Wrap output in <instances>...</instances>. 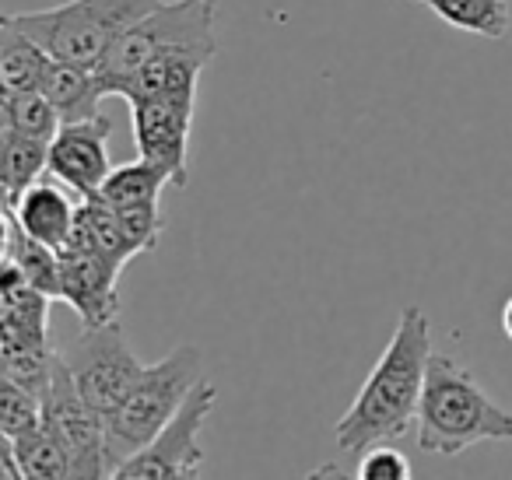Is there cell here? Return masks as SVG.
Returning a JSON list of instances; mask_svg holds the SVG:
<instances>
[{"instance_id": "1", "label": "cell", "mask_w": 512, "mask_h": 480, "mask_svg": "<svg viewBox=\"0 0 512 480\" xmlns=\"http://www.w3.org/2000/svg\"><path fill=\"white\" fill-rule=\"evenodd\" d=\"M428 358H432V333L428 316L418 305H407L397 319L386 351L372 365L369 379L362 382L355 403L337 421V449L358 456L372 445L393 442L407 435L418 421L421 389H425Z\"/></svg>"}, {"instance_id": "2", "label": "cell", "mask_w": 512, "mask_h": 480, "mask_svg": "<svg viewBox=\"0 0 512 480\" xmlns=\"http://www.w3.org/2000/svg\"><path fill=\"white\" fill-rule=\"evenodd\" d=\"M512 410L495 403L449 354L432 351L418 407V445L432 456H460L477 442H509Z\"/></svg>"}, {"instance_id": "3", "label": "cell", "mask_w": 512, "mask_h": 480, "mask_svg": "<svg viewBox=\"0 0 512 480\" xmlns=\"http://www.w3.org/2000/svg\"><path fill=\"white\" fill-rule=\"evenodd\" d=\"M214 25H218V0H162L141 22L130 25L113 43V50L95 64L102 92L123 99L134 74L165 50H197L218 57Z\"/></svg>"}, {"instance_id": "4", "label": "cell", "mask_w": 512, "mask_h": 480, "mask_svg": "<svg viewBox=\"0 0 512 480\" xmlns=\"http://www.w3.org/2000/svg\"><path fill=\"white\" fill-rule=\"evenodd\" d=\"M162 0H67L57 8L8 15L22 32H29L53 60H74V64L95 67L113 43L155 11Z\"/></svg>"}, {"instance_id": "5", "label": "cell", "mask_w": 512, "mask_h": 480, "mask_svg": "<svg viewBox=\"0 0 512 480\" xmlns=\"http://www.w3.org/2000/svg\"><path fill=\"white\" fill-rule=\"evenodd\" d=\"M200 379H204V354L193 344L176 347L169 358L155 361V365H144L127 400L109 417V442H113L120 463L141 452L176 417V410L183 407Z\"/></svg>"}, {"instance_id": "6", "label": "cell", "mask_w": 512, "mask_h": 480, "mask_svg": "<svg viewBox=\"0 0 512 480\" xmlns=\"http://www.w3.org/2000/svg\"><path fill=\"white\" fill-rule=\"evenodd\" d=\"M43 424L67 445L74 477H116L120 456L109 442V421L81 396L64 354L57 358L50 389L43 393Z\"/></svg>"}, {"instance_id": "7", "label": "cell", "mask_w": 512, "mask_h": 480, "mask_svg": "<svg viewBox=\"0 0 512 480\" xmlns=\"http://www.w3.org/2000/svg\"><path fill=\"white\" fill-rule=\"evenodd\" d=\"M64 361L71 368L74 382H78L81 396L106 421L120 410V403L127 400V393L144 372V365L123 337L120 319L102 326H85L78 340L64 351Z\"/></svg>"}, {"instance_id": "8", "label": "cell", "mask_w": 512, "mask_h": 480, "mask_svg": "<svg viewBox=\"0 0 512 480\" xmlns=\"http://www.w3.org/2000/svg\"><path fill=\"white\" fill-rule=\"evenodd\" d=\"M214 403H218V389L211 382L200 379L186 403L176 410L169 424L144 445L141 452L127 456L116 466L120 480H158V477H193L204 463V449H200V431H204L207 417H211Z\"/></svg>"}, {"instance_id": "9", "label": "cell", "mask_w": 512, "mask_h": 480, "mask_svg": "<svg viewBox=\"0 0 512 480\" xmlns=\"http://www.w3.org/2000/svg\"><path fill=\"white\" fill-rule=\"evenodd\" d=\"M123 263L85 242H67L60 249V298L81 316L85 326L113 323L120 316V281Z\"/></svg>"}, {"instance_id": "10", "label": "cell", "mask_w": 512, "mask_h": 480, "mask_svg": "<svg viewBox=\"0 0 512 480\" xmlns=\"http://www.w3.org/2000/svg\"><path fill=\"white\" fill-rule=\"evenodd\" d=\"M109 134H113V120L109 116L64 123L57 130V137L50 141L46 172L57 176L64 186H71L78 197H95L102 190V183L109 179V172H113Z\"/></svg>"}, {"instance_id": "11", "label": "cell", "mask_w": 512, "mask_h": 480, "mask_svg": "<svg viewBox=\"0 0 512 480\" xmlns=\"http://www.w3.org/2000/svg\"><path fill=\"white\" fill-rule=\"evenodd\" d=\"M193 113H197V106L176 99L130 102L137 155L169 172L172 186H186V155H190Z\"/></svg>"}, {"instance_id": "12", "label": "cell", "mask_w": 512, "mask_h": 480, "mask_svg": "<svg viewBox=\"0 0 512 480\" xmlns=\"http://www.w3.org/2000/svg\"><path fill=\"white\" fill-rule=\"evenodd\" d=\"M214 57L197 50H165L158 57H151L141 71L134 74V81L127 85L123 99L141 102V99H176L197 106V81L200 71L211 64Z\"/></svg>"}, {"instance_id": "13", "label": "cell", "mask_w": 512, "mask_h": 480, "mask_svg": "<svg viewBox=\"0 0 512 480\" xmlns=\"http://www.w3.org/2000/svg\"><path fill=\"white\" fill-rule=\"evenodd\" d=\"M39 92L53 102V109L60 113V123H78V120H95L99 102L106 99L102 81L95 74V67L74 64V60H53L46 81Z\"/></svg>"}, {"instance_id": "14", "label": "cell", "mask_w": 512, "mask_h": 480, "mask_svg": "<svg viewBox=\"0 0 512 480\" xmlns=\"http://www.w3.org/2000/svg\"><path fill=\"white\" fill-rule=\"evenodd\" d=\"M11 211H15L18 225H22L32 239L46 242V246H53V249L67 246V239H71V232H74V221H78V207H74L71 197L53 183L29 186L25 197L18 200Z\"/></svg>"}, {"instance_id": "15", "label": "cell", "mask_w": 512, "mask_h": 480, "mask_svg": "<svg viewBox=\"0 0 512 480\" xmlns=\"http://www.w3.org/2000/svg\"><path fill=\"white\" fill-rule=\"evenodd\" d=\"M50 64V53L29 32L18 29L11 18H4L0 25V85L4 92H39Z\"/></svg>"}, {"instance_id": "16", "label": "cell", "mask_w": 512, "mask_h": 480, "mask_svg": "<svg viewBox=\"0 0 512 480\" xmlns=\"http://www.w3.org/2000/svg\"><path fill=\"white\" fill-rule=\"evenodd\" d=\"M4 260H15L25 270L32 288L46 291L50 298H60V249L46 246V242L32 239L22 225H18L15 211L4 207Z\"/></svg>"}, {"instance_id": "17", "label": "cell", "mask_w": 512, "mask_h": 480, "mask_svg": "<svg viewBox=\"0 0 512 480\" xmlns=\"http://www.w3.org/2000/svg\"><path fill=\"white\" fill-rule=\"evenodd\" d=\"M50 162V144L36 137L0 130V183H4V207H15L29 186L39 183Z\"/></svg>"}, {"instance_id": "18", "label": "cell", "mask_w": 512, "mask_h": 480, "mask_svg": "<svg viewBox=\"0 0 512 480\" xmlns=\"http://www.w3.org/2000/svg\"><path fill=\"white\" fill-rule=\"evenodd\" d=\"M57 358L60 354L53 351L50 340L0 333V375L18 382V386L32 389L36 396H43L46 389H50Z\"/></svg>"}, {"instance_id": "19", "label": "cell", "mask_w": 512, "mask_h": 480, "mask_svg": "<svg viewBox=\"0 0 512 480\" xmlns=\"http://www.w3.org/2000/svg\"><path fill=\"white\" fill-rule=\"evenodd\" d=\"M165 186H172L169 172L158 169L148 158H137L130 165H116L95 197H102L109 207H141V204H158Z\"/></svg>"}, {"instance_id": "20", "label": "cell", "mask_w": 512, "mask_h": 480, "mask_svg": "<svg viewBox=\"0 0 512 480\" xmlns=\"http://www.w3.org/2000/svg\"><path fill=\"white\" fill-rule=\"evenodd\" d=\"M414 4H425L446 25L470 32V36H481V39L509 36L512 18L509 8H505V0H414Z\"/></svg>"}, {"instance_id": "21", "label": "cell", "mask_w": 512, "mask_h": 480, "mask_svg": "<svg viewBox=\"0 0 512 480\" xmlns=\"http://www.w3.org/2000/svg\"><path fill=\"white\" fill-rule=\"evenodd\" d=\"M8 438V435H4ZM11 449H15L18 463H22V473L25 477H36V480H67L74 477V463H71V452L67 445L53 435L46 424L39 428L25 431L18 438H8Z\"/></svg>"}, {"instance_id": "22", "label": "cell", "mask_w": 512, "mask_h": 480, "mask_svg": "<svg viewBox=\"0 0 512 480\" xmlns=\"http://www.w3.org/2000/svg\"><path fill=\"white\" fill-rule=\"evenodd\" d=\"M60 127V113L43 92H4L0 99V130H15L50 144Z\"/></svg>"}, {"instance_id": "23", "label": "cell", "mask_w": 512, "mask_h": 480, "mask_svg": "<svg viewBox=\"0 0 512 480\" xmlns=\"http://www.w3.org/2000/svg\"><path fill=\"white\" fill-rule=\"evenodd\" d=\"M43 424V396L0 375V435L18 438Z\"/></svg>"}, {"instance_id": "24", "label": "cell", "mask_w": 512, "mask_h": 480, "mask_svg": "<svg viewBox=\"0 0 512 480\" xmlns=\"http://www.w3.org/2000/svg\"><path fill=\"white\" fill-rule=\"evenodd\" d=\"M358 477L362 480H407L411 477V463H407L404 452L372 445V449L362 456V463H358Z\"/></svg>"}, {"instance_id": "25", "label": "cell", "mask_w": 512, "mask_h": 480, "mask_svg": "<svg viewBox=\"0 0 512 480\" xmlns=\"http://www.w3.org/2000/svg\"><path fill=\"white\" fill-rule=\"evenodd\" d=\"M502 330H505V337L512 340V298L502 305Z\"/></svg>"}]
</instances>
